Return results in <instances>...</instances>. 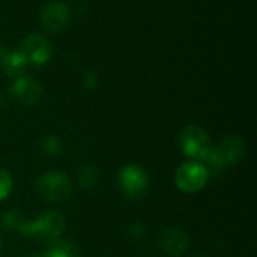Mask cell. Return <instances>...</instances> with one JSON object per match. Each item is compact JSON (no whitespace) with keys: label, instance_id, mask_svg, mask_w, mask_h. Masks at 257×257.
<instances>
[{"label":"cell","instance_id":"277c9868","mask_svg":"<svg viewBox=\"0 0 257 257\" xmlns=\"http://www.w3.org/2000/svg\"><path fill=\"white\" fill-rule=\"evenodd\" d=\"M209 179V173L202 163L190 161L178 167L175 173V184L184 193L200 191Z\"/></svg>","mask_w":257,"mask_h":257},{"label":"cell","instance_id":"6da1fadb","mask_svg":"<svg viewBox=\"0 0 257 257\" xmlns=\"http://www.w3.org/2000/svg\"><path fill=\"white\" fill-rule=\"evenodd\" d=\"M65 230V218L60 212L47 211L35 220H26L18 233L26 238H36L45 242H54Z\"/></svg>","mask_w":257,"mask_h":257},{"label":"cell","instance_id":"d6986e66","mask_svg":"<svg viewBox=\"0 0 257 257\" xmlns=\"http://www.w3.org/2000/svg\"><path fill=\"white\" fill-rule=\"evenodd\" d=\"M8 53H9V51H6V48H5L3 45H0V65H2V62L5 60V57H6Z\"/></svg>","mask_w":257,"mask_h":257},{"label":"cell","instance_id":"2e32d148","mask_svg":"<svg viewBox=\"0 0 257 257\" xmlns=\"http://www.w3.org/2000/svg\"><path fill=\"white\" fill-rule=\"evenodd\" d=\"M12 185H14V182H12V178H11L9 172L0 169V202L5 200L11 194Z\"/></svg>","mask_w":257,"mask_h":257},{"label":"cell","instance_id":"e0dca14e","mask_svg":"<svg viewBox=\"0 0 257 257\" xmlns=\"http://www.w3.org/2000/svg\"><path fill=\"white\" fill-rule=\"evenodd\" d=\"M145 233H146V230H145V227H143L142 224H133V226L128 229V235H130L131 238H134V239L143 238Z\"/></svg>","mask_w":257,"mask_h":257},{"label":"cell","instance_id":"9a60e30c","mask_svg":"<svg viewBox=\"0 0 257 257\" xmlns=\"http://www.w3.org/2000/svg\"><path fill=\"white\" fill-rule=\"evenodd\" d=\"M27 218L17 209H12V211H8L2 215V227L8 229V230H15V232H20L23 223L26 221Z\"/></svg>","mask_w":257,"mask_h":257},{"label":"cell","instance_id":"3957f363","mask_svg":"<svg viewBox=\"0 0 257 257\" xmlns=\"http://www.w3.org/2000/svg\"><path fill=\"white\" fill-rule=\"evenodd\" d=\"M179 146L182 154L194 161H203L212 149L208 133L197 125H188L182 130L179 136Z\"/></svg>","mask_w":257,"mask_h":257},{"label":"cell","instance_id":"7a4b0ae2","mask_svg":"<svg viewBox=\"0 0 257 257\" xmlns=\"http://www.w3.org/2000/svg\"><path fill=\"white\" fill-rule=\"evenodd\" d=\"M36 191L44 200L59 203L69 199L72 193V184L62 172H47L36 181Z\"/></svg>","mask_w":257,"mask_h":257},{"label":"cell","instance_id":"ffe728a7","mask_svg":"<svg viewBox=\"0 0 257 257\" xmlns=\"http://www.w3.org/2000/svg\"><path fill=\"white\" fill-rule=\"evenodd\" d=\"M23 257H44V256H41V254H38V253H29V254H24Z\"/></svg>","mask_w":257,"mask_h":257},{"label":"cell","instance_id":"8fae6325","mask_svg":"<svg viewBox=\"0 0 257 257\" xmlns=\"http://www.w3.org/2000/svg\"><path fill=\"white\" fill-rule=\"evenodd\" d=\"M29 62L27 59L24 57V54L18 50V51H11L6 54L5 60L2 62V68H3V72L8 74L9 77H20V75H24V69L27 68Z\"/></svg>","mask_w":257,"mask_h":257},{"label":"cell","instance_id":"52a82bcc","mask_svg":"<svg viewBox=\"0 0 257 257\" xmlns=\"http://www.w3.org/2000/svg\"><path fill=\"white\" fill-rule=\"evenodd\" d=\"M20 51L24 54L29 63H35V65L47 63L51 57V45L48 39L39 33H32L26 36Z\"/></svg>","mask_w":257,"mask_h":257},{"label":"cell","instance_id":"5bb4252c","mask_svg":"<svg viewBox=\"0 0 257 257\" xmlns=\"http://www.w3.org/2000/svg\"><path fill=\"white\" fill-rule=\"evenodd\" d=\"M98 179H99V170H98V167L93 166V164L84 166V167L81 169L80 175H78V184H80L81 188H86V190L93 188V187L96 185Z\"/></svg>","mask_w":257,"mask_h":257},{"label":"cell","instance_id":"4fadbf2b","mask_svg":"<svg viewBox=\"0 0 257 257\" xmlns=\"http://www.w3.org/2000/svg\"><path fill=\"white\" fill-rule=\"evenodd\" d=\"M39 151L44 157L56 158L62 154V142L56 136H45L39 142Z\"/></svg>","mask_w":257,"mask_h":257},{"label":"cell","instance_id":"44dd1931","mask_svg":"<svg viewBox=\"0 0 257 257\" xmlns=\"http://www.w3.org/2000/svg\"><path fill=\"white\" fill-rule=\"evenodd\" d=\"M0 250H2V239H0Z\"/></svg>","mask_w":257,"mask_h":257},{"label":"cell","instance_id":"9c48e42d","mask_svg":"<svg viewBox=\"0 0 257 257\" xmlns=\"http://www.w3.org/2000/svg\"><path fill=\"white\" fill-rule=\"evenodd\" d=\"M160 245L169 256L181 257L188 250L190 239L181 229H167L160 238Z\"/></svg>","mask_w":257,"mask_h":257},{"label":"cell","instance_id":"7c38bea8","mask_svg":"<svg viewBox=\"0 0 257 257\" xmlns=\"http://www.w3.org/2000/svg\"><path fill=\"white\" fill-rule=\"evenodd\" d=\"M44 257H80L77 247L69 241H54L47 248Z\"/></svg>","mask_w":257,"mask_h":257},{"label":"cell","instance_id":"5b68a950","mask_svg":"<svg viewBox=\"0 0 257 257\" xmlns=\"http://www.w3.org/2000/svg\"><path fill=\"white\" fill-rule=\"evenodd\" d=\"M117 181H119V188L122 194L131 200L143 197L148 191L149 179H148L146 172L140 166L128 164L122 167L119 172Z\"/></svg>","mask_w":257,"mask_h":257},{"label":"cell","instance_id":"30bf717a","mask_svg":"<svg viewBox=\"0 0 257 257\" xmlns=\"http://www.w3.org/2000/svg\"><path fill=\"white\" fill-rule=\"evenodd\" d=\"M217 151H218V154L221 155V158L224 160V163L227 164V167L229 166H232V164H238L242 158H244V155H245V142L241 139V137H227V139H224L220 145H218V148H215Z\"/></svg>","mask_w":257,"mask_h":257},{"label":"cell","instance_id":"8992f818","mask_svg":"<svg viewBox=\"0 0 257 257\" xmlns=\"http://www.w3.org/2000/svg\"><path fill=\"white\" fill-rule=\"evenodd\" d=\"M41 24L50 33H60L69 23V9L63 2H50L41 11Z\"/></svg>","mask_w":257,"mask_h":257},{"label":"cell","instance_id":"ac0fdd59","mask_svg":"<svg viewBox=\"0 0 257 257\" xmlns=\"http://www.w3.org/2000/svg\"><path fill=\"white\" fill-rule=\"evenodd\" d=\"M83 84L87 89H93L96 86V75L92 71H86L84 77H83Z\"/></svg>","mask_w":257,"mask_h":257},{"label":"cell","instance_id":"ba28073f","mask_svg":"<svg viewBox=\"0 0 257 257\" xmlns=\"http://www.w3.org/2000/svg\"><path fill=\"white\" fill-rule=\"evenodd\" d=\"M11 92L26 107H32V105L38 104L42 96L41 84L35 78L27 77V75L17 77L11 86Z\"/></svg>","mask_w":257,"mask_h":257}]
</instances>
